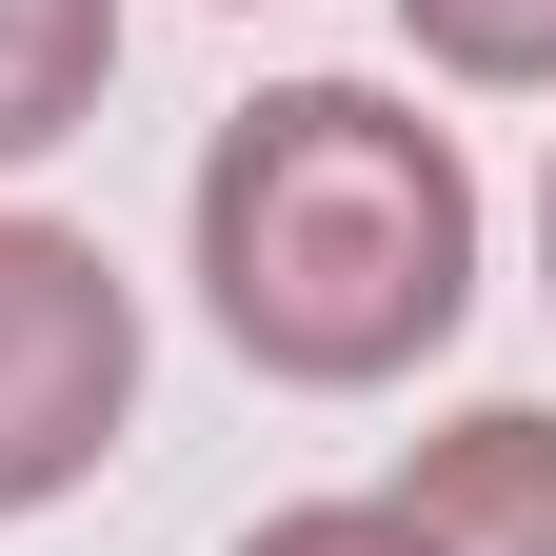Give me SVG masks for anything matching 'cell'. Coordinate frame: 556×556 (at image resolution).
Returning a JSON list of instances; mask_svg holds the SVG:
<instances>
[{
  "instance_id": "3",
  "label": "cell",
  "mask_w": 556,
  "mask_h": 556,
  "mask_svg": "<svg viewBox=\"0 0 556 556\" xmlns=\"http://www.w3.org/2000/svg\"><path fill=\"white\" fill-rule=\"evenodd\" d=\"M397 517L438 536V556H556V417H536V397L438 417V438H417V477H397Z\"/></svg>"
},
{
  "instance_id": "2",
  "label": "cell",
  "mask_w": 556,
  "mask_h": 556,
  "mask_svg": "<svg viewBox=\"0 0 556 556\" xmlns=\"http://www.w3.org/2000/svg\"><path fill=\"white\" fill-rule=\"evenodd\" d=\"M139 417V299L80 219H0V517L80 497Z\"/></svg>"
},
{
  "instance_id": "4",
  "label": "cell",
  "mask_w": 556,
  "mask_h": 556,
  "mask_svg": "<svg viewBox=\"0 0 556 556\" xmlns=\"http://www.w3.org/2000/svg\"><path fill=\"white\" fill-rule=\"evenodd\" d=\"M100 80H119V0H0V160L80 139Z\"/></svg>"
},
{
  "instance_id": "5",
  "label": "cell",
  "mask_w": 556,
  "mask_h": 556,
  "mask_svg": "<svg viewBox=\"0 0 556 556\" xmlns=\"http://www.w3.org/2000/svg\"><path fill=\"white\" fill-rule=\"evenodd\" d=\"M438 80H556V0H397Z\"/></svg>"
},
{
  "instance_id": "7",
  "label": "cell",
  "mask_w": 556,
  "mask_h": 556,
  "mask_svg": "<svg viewBox=\"0 0 556 556\" xmlns=\"http://www.w3.org/2000/svg\"><path fill=\"white\" fill-rule=\"evenodd\" d=\"M536 258H556V179H536Z\"/></svg>"
},
{
  "instance_id": "6",
  "label": "cell",
  "mask_w": 556,
  "mask_h": 556,
  "mask_svg": "<svg viewBox=\"0 0 556 556\" xmlns=\"http://www.w3.org/2000/svg\"><path fill=\"white\" fill-rule=\"evenodd\" d=\"M239 556H438V536H417L397 497H299V517H258Z\"/></svg>"
},
{
  "instance_id": "1",
  "label": "cell",
  "mask_w": 556,
  "mask_h": 556,
  "mask_svg": "<svg viewBox=\"0 0 556 556\" xmlns=\"http://www.w3.org/2000/svg\"><path fill=\"white\" fill-rule=\"evenodd\" d=\"M199 299L299 397L417 378L477 299V160L378 80H278L199 160Z\"/></svg>"
}]
</instances>
